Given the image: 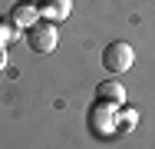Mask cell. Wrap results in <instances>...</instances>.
Instances as JSON below:
<instances>
[{"mask_svg":"<svg viewBox=\"0 0 155 149\" xmlns=\"http://www.w3.org/2000/svg\"><path fill=\"white\" fill-rule=\"evenodd\" d=\"M96 99H99V103L122 106V103H125V89H122V83H116V80H106V83L96 86Z\"/></svg>","mask_w":155,"mask_h":149,"instance_id":"5b68a950","label":"cell"},{"mask_svg":"<svg viewBox=\"0 0 155 149\" xmlns=\"http://www.w3.org/2000/svg\"><path fill=\"white\" fill-rule=\"evenodd\" d=\"M135 63V50L125 43V40H112L106 50H102V66L109 70V73H129V66Z\"/></svg>","mask_w":155,"mask_h":149,"instance_id":"7a4b0ae2","label":"cell"},{"mask_svg":"<svg viewBox=\"0 0 155 149\" xmlns=\"http://www.w3.org/2000/svg\"><path fill=\"white\" fill-rule=\"evenodd\" d=\"M36 10L43 20H53V23H63L73 10V0H36Z\"/></svg>","mask_w":155,"mask_h":149,"instance_id":"3957f363","label":"cell"},{"mask_svg":"<svg viewBox=\"0 0 155 149\" xmlns=\"http://www.w3.org/2000/svg\"><path fill=\"white\" fill-rule=\"evenodd\" d=\"M40 20V10H36V3L30 0H20V3H13V10H10V23L13 27H33Z\"/></svg>","mask_w":155,"mask_h":149,"instance_id":"277c9868","label":"cell"},{"mask_svg":"<svg viewBox=\"0 0 155 149\" xmlns=\"http://www.w3.org/2000/svg\"><path fill=\"white\" fill-rule=\"evenodd\" d=\"M56 43H60V30L53 20H36L33 27H27V47H30L33 53H40V57H46V53H53L56 50Z\"/></svg>","mask_w":155,"mask_h":149,"instance_id":"6da1fadb","label":"cell"},{"mask_svg":"<svg viewBox=\"0 0 155 149\" xmlns=\"http://www.w3.org/2000/svg\"><path fill=\"white\" fill-rule=\"evenodd\" d=\"M3 66H7V47L0 43V70H3Z\"/></svg>","mask_w":155,"mask_h":149,"instance_id":"8992f818","label":"cell"}]
</instances>
